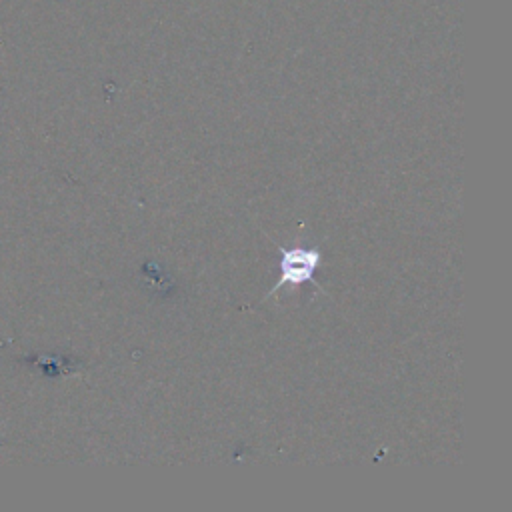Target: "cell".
<instances>
[{"label":"cell","instance_id":"1","mask_svg":"<svg viewBox=\"0 0 512 512\" xmlns=\"http://www.w3.org/2000/svg\"><path fill=\"white\" fill-rule=\"evenodd\" d=\"M322 262V254L318 250H308V248H280V280L276 286L268 292L272 296L278 292L282 286H298L304 282H310L316 274L318 264Z\"/></svg>","mask_w":512,"mask_h":512}]
</instances>
